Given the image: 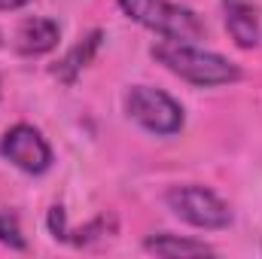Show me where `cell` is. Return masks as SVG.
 Wrapping results in <instances>:
<instances>
[{
  "instance_id": "obj_1",
  "label": "cell",
  "mask_w": 262,
  "mask_h": 259,
  "mask_svg": "<svg viewBox=\"0 0 262 259\" xmlns=\"http://www.w3.org/2000/svg\"><path fill=\"white\" fill-rule=\"evenodd\" d=\"M149 55L171 70L174 76L192 82L198 89H213V85H229L241 79V67L229 61L220 52L201 49L195 43H183V40H159L149 46Z\"/></svg>"
},
{
  "instance_id": "obj_2",
  "label": "cell",
  "mask_w": 262,
  "mask_h": 259,
  "mask_svg": "<svg viewBox=\"0 0 262 259\" xmlns=\"http://www.w3.org/2000/svg\"><path fill=\"white\" fill-rule=\"evenodd\" d=\"M119 9L128 15L131 21H137L140 28L159 34L162 40H183L192 43L204 37V21L183 3L174 0H116Z\"/></svg>"
},
{
  "instance_id": "obj_3",
  "label": "cell",
  "mask_w": 262,
  "mask_h": 259,
  "mask_svg": "<svg viewBox=\"0 0 262 259\" xmlns=\"http://www.w3.org/2000/svg\"><path fill=\"white\" fill-rule=\"evenodd\" d=\"M165 204L177 220L189 223L192 229H201V232H220L232 226V207L213 189L198 186V183L171 186L165 192Z\"/></svg>"
},
{
  "instance_id": "obj_4",
  "label": "cell",
  "mask_w": 262,
  "mask_h": 259,
  "mask_svg": "<svg viewBox=\"0 0 262 259\" xmlns=\"http://www.w3.org/2000/svg\"><path fill=\"white\" fill-rule=\"evenodd\" d=\"M125 113L143 131L159 134V137L180 134L183 122H186L183 107L168 92L152 89V85H131L125 92Z\"/></svg>"
},
{
  "instance_id": "obj_5",
  "label": "cell",
  "mask_w": 262,
  "mask_h": 259,
  "mask_svg": "<svg viewBox=\"0 0 262 259\" xmlns=\"http://www.w3.org/2000/svg\"><path fill=\"white\" fill-rule=\"evenodd\" d=\"M0 156L9 165H15L18 171L34 174V177H40V174H46L52 168V146H49V140L40 134V128H34L28 122H18V125L3 131Z\"/></svg>"
},
{
  "instance_id": "obj_6",
  "label": "cell",
  "mask_w": 262,
  "mask_h": 259,
  "mask_svg": "<svg viewBox=\"0 0 262 259\" xmlns=\"http://www.w3.org/2000/svg\"><path fill=\"white\" fill-rule=\"evenodd\" d=\"M61 40V25L49 15H31L18 25L15 31V52L25 58H37L46 55L58 46Z\"/></svg>"
},
{
  "instance_id": "obj_7",
  "label": "cell",
  "mask_w": 262,
  "mask_h": 259,
  "mask_svg": "<svg viewBox=\"0 0 262 259\" xmlns=\"http://www.w3.org/2000/svg\"><path fill=\"white\" fill-rule=\"evenodd\" d=\"M223 21L238 49H256L262 43V21L250 0H223Z\"/></svg>"
},
{
  "instance_id": "obj_8",
  "label": "cell",
  "mask_w": 262,
  "mask_h": 259,
  "mask_svg": "<svg viewBox=\"0 0 262 259\" xmlns=\"http://www.w3.org/2000/svg\"><path fill=\"white\" fill-rule=\"evenodd\" d=\"M101 40H104V31H89L85 37H79L70 49L64 52V58L58 61V64L52 67V73L61 79V82H73L85 67L92 64V58H95V52L101 49Z\"/></svg>"
},
{
  "instance_id": "obj_9",
  "label": "cell",
  "mask_w": 262,
  "mask_h": 259,
  "mask_svg": "<svg viewBox=\"0 0 262 259\" xmlns=\"http://www.w3.org/2000/svg\"><path fill=\"white\" fill-rule=\"evenodd\" d=\"M143 250H146V253H156V256H213V253H216L207 241L171 235V232L149 235V238L143 241Z\"/></svg>"
},
{
  "instance_id": "obj_10",
  "label": "cell",
  "mask_w": 262,
  "mask_h": 259,
  "mask_svg": "<svg viewBox=\"0 0 262 259\" xmlns=\"http://www.w3.org/2000/svg\"><path fill=\"white\" fill-rule=\"evenodd\" d=\"M0 244H6L12 250H25L28 247V241L21 235V226H18V217L12 210H3L0 213Z\"/></svg>"
},
{
  "instance_id": "obj_11",
  "label": "cell",
  "mask_w": 262,
  "mask_h": 259,
  "mask_svg": "<svg viewBox=\"0 0 262 259\" xmlns=\"http://www.w3.org/2000/svg\"><path fill=\"white\" fill-rule=\"evenodd\" d=\"M28 3H34V0H0V12H3V9H21V6H28Z\"/></svg>"
},
{
  "instance_id": "obj_12",
  "label": "cell",
  "mask_w": 262,
  "mask_h": 259,
  "mask_svg": "<svg viewBox=\"0 0 262 259\" xmlns=\"http://www.w3.org/2000/svg\"><path fill=\"white\" fill-rule=\"evenodd\" d=\"M0 46H3V34H0Z\"/></svg>"
}]
</instances>
